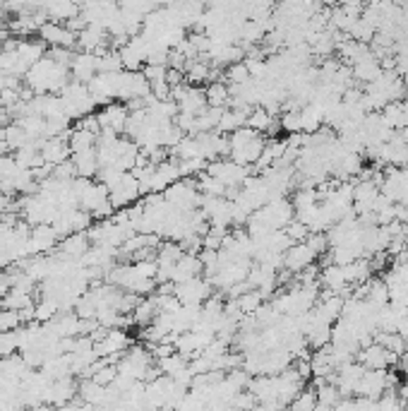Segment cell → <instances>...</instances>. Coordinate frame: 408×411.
I'll return each mask as SVG.
<instances>
[{
	"instance_id": "obj_18",
	"label": "cell",
	"mask_w": 408,
	"mask_h": 411,
	"mask_svg": "<svg viewBox=\"0 0 408 411\" xmlns=\"http://www.w3.org/2000/svg\"><path fill=\"white\" fill-rule=\"evenodd\" d=\"M351 70H353V80H356V82L370 84L372 80L379 77V73H382V65H379V58L372 53V48H368V51L363 53L358 61L351 63Z\"/></svg>"
},
{
	"instance_id": "obj_7",
	"label": "cell",
	"mask_w": 408,
	"mask_h": 411,
	"mask_svg": "<svg viewBox=\"0 0 408 411\" xmlns=\"http://www.w3.org/2000/svg\"><path fill=\"white\" fill-rule=\"evenodd\" d=\"M149 94V82H146L142 70H121L118 75V91L116 101H133V99H144Z\"/></svg>"
},
{
	"instance_id": "obj_2",
	"label": "cell",
	"mask_w": 408,
	"mask_h": 411,
	"mask_svg": "<svg viewBox=\"0 0 408 411\" xmlns=\"http://www.w3.org/2000/svg\"><path fill=\"white\" fill-rule=\"evenodd\" d=\"M264 142L266 140L262 133H257L250 126H243L228 135V156L238 164L255 166V161L259 159L264 149Z\"/></svg>"
},
{
	"instance_id": "obj_13",
	"label": "cell",
	"mask_w": 408,
	"mask_h": 411,
	"mask_svg": "<svg viewBox=\"0 0 408 411\" xmlns=\"http://www.w3.org/2000/svg\"><path fill=\"white\" fill-rule=\"evenodd\" d=\"M108 43H111V34L99 24H86L84 29L77 31V46L82 51L101 53L108 48Z\"/></svg>"
},
{
	"instance_id": "obj_5",
	"label": "cell",
	"mask_w": 408,
	"mask_h": 411,
	"mask_svg": "<svg viewBox=\"0 0 408 411\" xmlns=\"http://www.w3.org/2000/svg\"><path fill=\"white\" fill-rule=\"evenodd\" d=\"M206 173H211L214 178H219L221 183H224L226 188H241L245 183V178L252 176L255 166H245V164H238V161L233 159H214L206 164Z\"/></svg>"
},
{
	"instance_id": "obj_44",
	"label": "cell",
	"mask_w": 408,
	"mask_h": 411,
	"mask_svg": "<svg viewBox=\"0 0 408 411\" xmlns=\"http://www.w3.org/2000/svg\"><path fill=\"white\" fill-rule=\"evenodd\" d=\"M284 231L288 234V238H291L293 243H301V241H305V238L310 236V229L305 224H303L301 219H293V221H288V224L284 226Z\"/></svg>"
},
{
	"instance_id": "obj_33",
	"label": "cell",
	"mask_w": 408,
	"mask_h": 411,
	"mask_svg": "<svg viewBox=\"0 0 408 411\" xmlns=\"http://www.w3.org/2000/svg\"><path fill=\"white\" fill-rule=\"evenodd\" d=\"M3 308H13V311H24V308L34 306V301H31V291L22 289V286H10L8 294L3 296V303H0Z\"/></svg>"
},
{
	"instance_id": "obj_25",
	"label": "cell",
	"mask_w": 408,
	"mask_h": 411,
	"mask_svg": "<svg viewBox=\"0 0 408 411\" xmlns=\"http://www.w3.org/2000/svg\"><path fill=\"white\" fill-rule=\"evenodd\" d=\"M70 159H73L77 176H82V178H94L96 173H99V156H96V149L73 151Z\"/></svg>"
},
{
	"instance_id": "obj_46",
	"label": "cell",
	"mask_w": 408,
	"mask_h": 411,
	"mask_svg": "<svg viewBox=\"0 0 408 411\" xmlns=\"http://www.w3.org/2000/svg\"><path fill=\"white\" fill-rule=\"evenodd\" d=\"M339 8L351 17H361L363 10H365V0H339Z\"/></svg>"
},
{
	"instance_id": "obj_40",
	"label": "cell",
	"mask_w": 408,
	"mask_h": 411,
	"mask_svg": "<svg viewBox=\"0 0 408 411\" xmlns=\"http://www.w3.org/2000/svg\"><path fill=\"white\" fill-rule=\"evenodd\" d=\"M291 409H296V411H312V409H317V392H315L312 387L301 389V392L296 394V399L291 402Z\"/></svg>"
},
{
	"instance_id": "obj_39",
	"label": "cell",
	"mask_w": 408,
	"mask_h": 411,
	"mask_svg": "<svg viewBox=\"0 0 408 411\" xmlns=\"http://www.w3.org/2000/svg\"><path fill=\"white\" fill-rule=\"evenodd\" d=\"M15 351H20V327L8 329V332H0V359L13 356Z\"/></svg>"
},
{
	"instance_id": "obj_21",
	"label": "cell",
	"mask_w": 408,
	"mask_h": 411,
	"mask_svg": "<svg viewBox=\"0 0 408 411\" xmlns=\"http://www.w3.org/2000/svg\"><path fill=\"white\" fill-rule=\"evenodd\" d=\"M178 178H181V169H178L176 159L159 161V164H154V171H151V193H163Z\"/></svg>"
},
{
	"instance_id": "obj_41",
	"label": "cell",
	"mask_w": 408,
	"mask_h": 411,
	"mask_svg": "<svg viewBox=\"0 0 408 411\" xmlns=\"http://www.w3.org/2000/svg\"><path fill=\"white\" fill-rule=\"evenodd\" d=\"M279 123H281V130H286L288 135L303 133L301 130V108H288V111H284L279 118Z\"/></svg>"
},
{
	"instance_id": "obj_35",
	"label": "cell",
	"mask_w": 408,
	"mask_h": 411,
	"mask_svg": "<svg viewBox=\"0 0 408 411\" xmlns=\"http://www.w3.org/2000/svg\"><path fill=\"white\" fill-rule=\"evenodd\" d=\"M96 56H99V73H121V70H125L118 48H106Z\"/></svg>"
},
{
	"instance_id": "obj_34",
	"label": "cell",
	"mask_w": 408,
	"mask_h": 411,
	"mask_svg": "<svg viewBox=\"0 0 408 411\" xmlns=\"http://www.w3.org/2000/svg\"><path fill=\"white\" fill-rule=\"evenodd\" d=\"M188 356H183L181 351H171L168 356H163L159 359V371L163 375H171V378H178L183 371H188Z\"/></svg>"
},
{
	"instance_id": "obj_26",
	"label": "cell",
	"mask_w": 408,
	"mask_h": 411,
	"mask_svg": "<svg viewBox=\"0 0 408 411\" xmlns=\"http://www.w3.org/2000/svg\"><path fill=\"white\" fill-rule=\"evenodd\" d=\"M43 10H46L48 20L53 22H68L75 15H80V5L75 0H46Z\"/></svg>"
},
{
	"instance_id": "obj_45",
	"label": "cell",
	"mask_w": 408,
	"mask_h": 411,
	"mask_svg": "<svg viewBox=\"0 0 408 411\" xmlns=\"http://www.w3.org/2000/svg\"><path fill=\"white\" fill-rule=\"evenodd\" d=\"M166 70H168V65H151V63H146L144 68H142V73H144L146 82L154 84V82H161V80H166Z\"/></svg>"
},
{
	"instance_id": "obj_49",
	"label": "cell",
	"mask_w": 408,
	"mask_h": 411,
	"mask_svg": "<svg viewBox=\"0 0 408 411\" xmlns=\"http://www.w3.org/2000/svg\"><path fill=\"white\" fill-rule=\"evenodd\" d=\"M399 368H401V373H406V378H408V349L399 356Z\"/></svg>"
},
{
	"instance_id": "obj_29",
	"label": "cell",
	"mask_w": 408,
	"mask_h": 411,
	"mask_svg": "<svg viewBox=\"0 0 408 411\" xmlns=\"http://www.w3.org/2000/svg\"><path fill=\"white\" fill-rule=\"evenodd\" d=\"M156 313H159V306H156V296L149 294L146 299L142 296L137 306L133 308V320H135L137 327H146V324H149L156 317Z\"/></svg>"
},
{
	"instance_id": "obj_1",
	"label": "cell",
	"mask_w": 408,
	"mask_h": 411,
	"mask_svg": "<svg viewBox=\"0 0 408 411\" xmlns=\"http://www.w3.org/2000/svg\"><path fill=\"white\" fill-rule=\"evenodd\" d=\"M24 77L36 94H61V89L73 80V75H70L68 65L53 61L51 56H43L39 63L27 70Z\"/></svg>"
},
{
	"instance_id": "obj_38",
	"label": "cell",
	"mask_w": 408,
	"mask_h": 411,
	"mask_svg": "<svg viewBox=\"0 0 408 411\" xmlns=\"http://www.w3.org/2000/svg\"><path fill=\"white\" fill-rule=\"evenodd\" d=\"M375 34H377V29H375V27L370 24L368 20H363V17H358L356 22H353L351 31H348V36H351V39L363 41V43H370V41H372Z\"/></svg>"
},
{
	"instance_id": "obj_30",
	"label": "cell",
	"mask_w": 408,
	"mask_h": 411,
	"mask_svg": "<svg viewBox=\"0 0 408 411\" xmlns=\"http://www.w3.org/2000/svg\"><path fill=\"white\" fill-rule=\"evenodd\" d=\"M68 142H70V149H73V151L96 149V142H99V135L91 133V130H86V128L75 126V128L68 133Z\"/></svg>"
},
{
	"instance_id": "obj_22",
	"label": "cell",
	"mask_w": 408,
	"mask_h": 411,
	"mask_svg": "<svg viewBox=\"0 0 408 411\" xmlns=\"http://www.w3.org/2000/svg\"><path fill=\"white\" fill-rule=\"evenodd\" d=\"M89 246H91L89 234H86V231H75V234L61 238L56 253L63 257H70V260H82V255L89 251Z\"/></svg>"
},
{
	"instance_id": "obj_17",
	"label": "cell",
	"mask_w": 408,
	"mask_h": 411,
	"mask_svg": "<svg viewBox=\"0 0 408 411\" xmlns=\"http://www.w3.org/2000/svg\"><path fill=\"white\" fill-rule=\"evenodd\" d=\"M319 286L324 291H334V294H351V284L346 281L344 274V264L329 262L319 269Z\"/></svg>"
},
{
	"instance_id": "obj_3",
	"label": "cell",
	"mask_w": 408,
	"mask_h": 411,
	"mask_svg": "<svg viewBox=\"0 0 408 411\" xmlns=\"http://www.w3.org/2000/svg\"><path fill=\"white\" fill-rule=\"evenodd\" d=\"M61 101H63V108L65 113H68L70 121H80V118L89 116V113H94V96L89 94V87L84 82H77V80H70L68 84L61 89Z\"/></svg>"
},
{
	"instance_id": "obj_10",
	"label": "cell",
	"mask_w": 408,
	"mask_h": 411,
	"mask_svg": "<svg viewBox=\"0 0 408 411\" xmlns=\"http://www.w3.org/2000/svg\"><path fill=\"white\" fill-rule=\"evenodd\" d=\"M39 39L46 46H63V48H75L77 46V31L70 29L65 22H43L39 27Z\"/></svg>"
},
{
	"instance_id": "obj_15",
	"label": "cell",
	"mask_w": 408,
	"mask_h": 411,
	"mask_svg": "<svg viewBox=\"0 0 408 411\" xmlns=\"http://www.w3.org/2000/svg\"><path fill=\"white\" fill-rule=\"evenodd\" d=\"M315 257H317V255L310 251V246L305 241L291 243V246L286 248V253H284V267L288 269V272L298 274V272H303L305 267H310V264L315 262Z\"/></svg>"
},
{
	"instance_id": "obj_42",
	"label": "cell",
	"mask_w": 408,
	"mask_h": 411,
	"mask_svg": "<svg viewBox=\"0 0 408 411\" xmlns=\"http://www.w3.org/2000/svg\"><path fill=\"white\" fill-rule=\"evenodd\" d=\"M305 243L310 246V251L315 253V255H324V253H329V238H326V231H310V236L305 238Z\"/></svg>"
},
{
	"instance_id": "obj_50",
	"label": "cell",
	"mask_w": 408,
	"mask_h": 411,
	"mask_svg": "<svg viewBox=\"0 0 408 411\" xmlns=\"http://www.w3.org/2000/svg\"><path fill=\"white\" fill-rule=\"evenodd\" d=\"M404 99L408 101V82H406V87H404Z\"/></svg>"
},
{
	"instance_id": "obj_19",
	"label": "cell",
	"mask_w": 408,
	"mask_h": 411,
	"mask_svg": "<svg viewBox=\"0 0 408 411\" xmlns=\"http://www.w3.org/2000/svg\"><path fill=\"white\" fill-rule=\"evenodd\" d=\"M96 73H99V56H96V53H89V51L75 53L73 63H70V75H73V80L86 84Z\"/></svg>"
},
{
	"instance_id": "obj_37",
	"label": "cell",
	"mask_w": 408,
	"mask_h": 411,
	"mask_svg": "<svg viewBox=\"0 0 408 411\" xmlns=\"http://www.w3.org/2000/svg\"><path fill=\"white\" fill-rule=\"evenodd\" d=\"M368 301L377 303V306H384V303H389V286L384 279H372L370 277V286H368Z\"/></svg>"
},
{
	"instance_id": "obj_23",
	"label": "cell",
	"mask_w": 408,
	"mask_h": 411,
	"mask_svg": "<svg viewBox=\"0 0 408 411\" xmlns=\"http://www.w3.org/2000/svg\"><path fill=\"white\" fill-rule=\"evenodd\" d=\"M202 272H204V264H202V260H199L197 253H183V255L178 257V262L173 264L171 281L176 284V281H185V279L199 277Z\"/></svg>"
},
{
	"instance_id": "obj_27",
	"label": "cell",
	"mask_w": 408,
	"mask_h": 411,
	"mask_svg": "<svg viewBox=\"0 0 408 411\" xmlns=\"http://www.w3.org/2000/svg\"><path fill=\"white\" fill-rule=\"evenodd\" d=\"M382 118L387 121L389 128L399 130V128H408V101L399 99V101H389L387 106L382 108Z\"/></svg>"
},
{
	"instance_id": "obj_12",
	"label": "cell",
	"mask_w": 408,
	"mask_h": 411,
	"mask_svg": "<svg viewBox=\"0 0 408 411\" xmlns=\"http://www.w3.org/2000/svg\"><path fill=\"white\" fill-rule=\"evenodd\" d=\"M128 104H123V101H108V104H103V108L99 113H96V118H99V126L101 130H113V133H125V126H128Z\"/></svg>"
},
{
	"instance_id": "obj_20",
	"label": "cell",
	"mask_w": 408,
	"mask_h": 411,
	"mask_svg": "<svg viewBox=\"0 0 408 411\" xmlns=\"http://www.w3.org/2000/svg\"><path fill=\"white\" fill-rule=\"evenodd\" d=\"M5 46H13L15 51H17L22 65H24L27 70L31 68L34 63H39L43 56H46V43L41 39H29V36H24V39L15 41V43H5Z\"/></svg>"
},
{
	"instance_id": "obj_6",
	"label": "cell",
	"mask_w": 408,
	"mask_h": 411,
	"mask_svg": "<svg viewBox=\"0 0 408 411\" xmlns=\"http://www.w3.org/2000/svg\"><path fill=\"white\" fill-rule=\"evenodd\" d=\"M173 294H176V299L185 303V306H202V303L214 294V286H211L209 279L192 277L185 281H176V284H173Z\"/></svg>"
},
{
	"instance_id": "obj_31",
	"label": "cell",
	"mask_w": 408,
	"mask_h": 411,
	"mask_svg": "<svg viewBox=\"0 0 408 411\" xmlns=\"http://www.w3.org/2000/svg\"><path fill=\"white\" fill-rule=\"evenodd\" d=\"M344 274H346L348 284L356 286V284L368 281L375 272H372V267H370V260L368 257H358V260H353V262L344 264Z\"/></svg>"
},
{
	"instance_id": "obj_28",
	"label": "cell",
	"mask_w": 408,
	"mask_h": 411,
	"mask_svg": "<svg viewBox=\"0 0 408 411\" xmlns=\"http://www.w3.org/2000/svg\"><path fill=\"white\" fill-rule=\"evenodd\" d=\"M204 96H206V104L209 106L226 108L228 101H231V89H228L224 77L211 80V82H206V87H204Z\"/></svg>"
},
{
	"instance_id": "obj_47",
	"label": "cell",
	"mask_w": 408,
	"mask_h": 411,
	"mask_svg": "<svg viewBox=\"0 0 408 411\" xmlns=\"http://www.w3.org/2000/svg\"><path fill=\"white\" fill-rule=\"evenodd\" d=\"M13 209V200H10V193L0 190V216H5Z\"/></svg>"
},
{
	"instance_id": "obj_16",
	"label": "cell",
	"mask_w": 408,
	"mask_h": 411,
	"mask_svg": "<svg viewBox=\"0 0 408 411\" xmlns=\"http://www.w3.org/2000/svg\"><path fill=\"white\" fill-rule=\"evenodd\" d=\"M387 389V368H365L361 382H358L356 394L377 399Z\"/></svg>"
},
{
	"instance_id": "obj_9",
	"label": "cell",
	"mask_w": 408,
	"mask_h": 411,
	"mask_svg": "<svg viewBox=\"0 0 408 411\" xmlns=\"http://www.w3.org/2000/svg\"><path fill=\"white\" fill-rule=\"evenodd\" d=\"M108 195H111V204L116 209H125V207H130V204H135L142 197L137 176H135L133 171H125L121 176V181L108 190Z\"/></svg>"
},
{
	"instance_id": "obj_8",
	"label": "cell",
	"mask_w": 408,
	"mask_h": 411,
	"mask_svg": "<svg viewBox=\"0 0 408 411\" xmlns=\"http://www.w3.org/2000/svg\"><path fill=\"white\" fill-rule=\"evenodd\" d=\"M130 344H133V339L128 337V332H125L123 327H111V329H106V334H103L99 342H94V349H96V354L108 361V364H118L121 354Z\"/></svg>"
},
{
	"instance_id": "obj_11",
	"label": "cell",
	"mask_w": 408,
	"mask_h": 411,
	"mask_svg": "<svg viewBox=\"0 0 408 411\" xmlns=\"http://www.w3.org/2000/svg\"><path fill=\"white\" fill-rule=\"evenodd\" d=\"M58 238H61V234H58L53 224H36V226H31L29 243H27V248H29V255H46V253L56 251Z\"/></svg>"
},
{
	"instance_id": "obj_24",
	"label": "cell",
	"mask_w": 408,
	"mask_h": 411,
	"mask_svg": "<svg viewBox=\"0 0 408 411\" xmlns=\"http://www.w3.org/2000/svg\"><path fill=\"white\" fill-rule=\"evenodd\" d=\"M75 394H77V385H75L73 375L51 380V385L46 389V404H70Z\"/></svg>"
},
{
	"instance_id": "obj_36",
	"label": "cell",
	"mask_w": 408,
	"mask_h": 411,
	"mask_svg": "<svg viewBox=\"0 0 408 411\" xmlns=\"http://www.w3.org/2000/svg\"><path fill=\"white\" fill-rule=\"evenodd\" d=\"M250 77H252V75H250V68L245 61L226 65V73H224L226 84H241V82H248Z\"/></svg>"
},
{
	"instance_id": "obj_4",
	"label": "cell",
	"mask_w": 408,
	"mask_h": 411,
	"mask_svg": "<svg viewBox=\"0 0 408 411\" xmlns=\"http://www.w3.org/2000/svg\"><path fill=\"white\" fill-rule=\"evenodd\" d=\"M161 195L173 204V207L181 209V212L199 207V200H202V193H199V188H197V178H178V181L171 183Z\"/></svg>"
},
{
	"instance_id": "obj_14",
	"label": "cell",
	"mask_w": 408,
	"mask_h": 411,
	"mask_svg": "<svg viewBox=\"0 0 408 411\" xmlns=\"http://www.w3.org/2000/svg\"><path fill=\"white\" fill-rule=\"evenodd\" d=\"M39 151L43 156V161L51 166L56 164H63V161L70 159V154H73V149H70V142L65 135H58V137H43L39 142Z\"/></svg>"
},
{
	"instance_id": "obj_32",
	"label": "cell",
	"mask_w": 408,
	"mask_h": 411,
	"mask_svg": "<svg viewBox=\"0 0 408 411\" xmlns=\"http://www.w3.org/2000/svg\"><path fill=\"white\" fill-rule=\"evenodd\" d=\"M324 126V113L319 106H315L312 101L305 104L301 108V130L303 133H315V130H319Z\"/></svg>"
},
{
	"instance_id": "obj_51",
	"label": "cell",
	"mask_w": 408,
	"mask_h": 411,
	"mask_svg": "<svg viewBox=\"0 0 408 411\" xmlns=\"http://www.w3.org/2000/svg\"><path fill=\"white\" fill-rule=\"evenodd\" d=\"M75 3H77V5H82V3H84V0H75Z\"/></svg>"
},
{
	"instance_id": "obj_48",
	"label": "cell",
	"mask_w": 408,
	"mask_h": 411,
	"mask_svg": "<svg viewBox=\"0 0 408 411\" xmlns=\"http://www.w3.org/2000/svg\"><path fill=\"white\" fill-rule=\"evenodd\" d=\"M396 221H401V224H406L408 221V204L396 202Z\"/></svg>"
},
{
	"instance_id": "obj_43",
	"label": "cell",
	"mask_w": 408,
	"mask_h": 411,
	"mask_svg": "<svg viewBox=\"0 0 408 411\" xmlns=\"http://www.w3.org/2000/svg\"><path fill=\"white\" fill-rule=\"evenodd\" d=\"M20 324H22L20 311H13V308H3V311H0V332H8V329H17Z\"/></svg>"
}]
</instances>
